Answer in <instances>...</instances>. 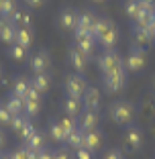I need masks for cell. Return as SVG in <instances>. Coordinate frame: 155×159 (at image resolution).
I'll use <instances>...</instances> for the list:
<instances>
[{"instance_id":"obj_1","label":"cell","mask_w":155,"mask_h":159,"mask_svg":"<svg viewBox=\"0 0 155 159\" xmlns=\"http://www.w3.org/2000/svg\"><path fill=\"white\" fill-rule=\"evenodd\" d=\"M108 116L114 125L118 126H129L135 122V116H137V108L133 102L129 100H114L110 106H108Z\"/></svg>"},{"instance_id":"obj_2","label":"cell","mask_w":155,"mask_h":159,"mask_svg":"<svg viewBox=\"0 0 155 159\" xmlns=\"http://www.w3.org/2000/svg\"><path fill=\"white\" fill-rule=\"evenodd\" d=\"M118 29L110 19L100 16L98 25H96V41L104 47V49H114L118 45Z\"/></svg>"},{"instance_id":"obj_3","label":"cell","mask_w":155,"mask_h":159,"mask_svg":"<svg viewBox=\"0 0 155 159\" xmlns=\"http://www.w3.org/2000/svg\"><path fill=\"white\" fill-rule=\"evenodd\" d=\"M96 66H98V71L102 75H108L112 71L121 70V67H125V57H121V53L116 49H104L96 59Z\"/></svg>"},{"instance_id":"obj_4","label":"cell","mask_w":155,"mask_h":159,"mask_svg":"<svg viewBox=\"0 0 155 159\" xmlns=\"http://www.w3.org/2000/svg\"><path fill=\"white\" fill-rule=\"evenodd\" d=\"M145 61H147V53H145V47H139L133 43L129 47V53L125 57V70L129 74H137L145 67Z\"/></svg>"},{"instance_id":"obj_5","label":"cell","mask_w":155,"mask_h":159,"mask_svg":"<svg viewBox=\"0 0 155 159\" xmlns=\"http://www.w3.org/2000/svg\"><path fill=\"white\" fill-rule=\"evenodd\" d=\"M145 143V135H143L141 126H137L135 122L129 126H125V135H122V145L129 153H137Z\"/></svg>"},{"instance_id":"obj_6","label":"cell","mask_w":155,"mask_h":159,"mask_svg":"<svg viewBox=\"0 0 155 159\" xmlns=\"http://www.w3.org/2000/svg\"><path fill=\"white\" fill-rule=\"evenodd\" d=\"M63 90H66V96H74V98H84L86 90H88V82L82 74H70L66 78V84H63Z\"/></svg>"},{"instance_id":"obj_7","label":"cell","mask_w":155,"mask_h":159,"mask_svg":"<svg viewBox=\"0 0 155 159\" xmlns=\"http://www.w3.org/2000/svg\"><path fill=\"white\" fill-rule=\"evenodd\" d=\"M102 84H104V90H106V92H112V94L125 90V86H127V70L121 67V70L112 71V74L104 75Z\"/></svg>"},{"instance_id":"obj_8","label":"cell","mask_w":155,"mask_h":159,"mask_svg":"<svg viewBox=\"0 0 155 159\" xmlns=\"http://www.w3.org/2000/svg\"><path fill=\"white\" fill-rule=\"evenodd\" d=\"M29 67L33 74H47L51 67V55L47 49H39L37 53H33L29 59Z\"/></svg>"},{"instance_id":"obj_9","label":"cell","mask_w":155,"mask_h":159,"mask_svg":"<svg viewBox=\"0 0 155 159\" xmlns=\"http://www.w3.org/2000/svg\"><path fill=\"white\" fill-rule=\"evenodd\" d=\"M78 16H80V10L71 8V6H66V8H61L59 14H57V25L63 31H71L74 33L75 29H78Z\"/></svg>"},{"instance_id":"obj_10","label":"cell","mask_w":155,"mask_h":159,"mask_svg":"<svg viewBox=\"0 0 155 159\" xmlns=\"http://www.w3.org/2000/svg\"><path fill=\"white\" fill-rule=\"evenodd\" d=\"M88 59H90V55H86V53L82 51V49H78L75 45H71L70 49H67V63L75 70V74H84V71L88 70Z\"/></svg>"},{"instance_id":"obj_11","label":"cell","mask_w":155,"mask_h":159,"mask_svg":"<svg viewBox=\"0 0 155 159\" xmlns=\"http://www.w3.org/2000/svg\"><path fill=\"white\" fill-rule=\"evenodd\" d=\"M98 14L94 10H80V16H78V29L75 31H86V33L94 35L96 37V25H98Z\"/></svg>"},{"instance_id":"obj_12","label":"cell","mask_w":155,"mask_h":159,"mask_svg":"<svg viewBox=\"0 0 155 159\" xmlns=\"http://www.w3.org/2000/svg\"><path fill=\"white\" fill-rule=\"evenodd\" d=\"M102 145H104V133L102 131H98V129L84 131V143H82V147H86L88 151H92L96 155L102 149Z\"/></svg>"},{"instance_id":"obj_13","label":"cell","mask_w":155,"mask_h":159,"mask_svg":"<svg viewBox=\"0 0 155 159\" xmlns=\"http://www.w3.org/2000/svg\"><path fill=\"white\" fill-rule=\"evenodd\" d=\"M74 43L78 49H82V51L86 53V55H92L96 49V37L94 35L86 33V31H74Z\"/></svg>"},{"instance_id":"obj_14","label":"cell","mask_w":155,"mask_h":159,"mask_svg":"<svg viewBox=\"0 0 155 159\" xmlns=\"http://www.w3.org/2000/svg\"><path fill=\"white\" fill-rule=\"evenodd\" d=\"M82 102H84V108H88V110H100V106H102V92L96 86H88Z\"/></svg>"},{"instance_id":"obj_15","label":"cell","mask_w":155,"mask_h":159,"mask_svg":"<svg viewBox=\"0 0 155 159\" xmlns=\"http://www.w3.org/2000/svg\"><path fill=\"white\" fill-rule=\"evenodd\" d=\"M98 122H100V112L98 110H88V108H84V112L78 116V126H80L82 131L98 129Z\"/></svg>"},{"instance_id":"obj_16","label":"cell","mask_w":155,"mask_h":159,"mask_svg":"<svg viewBox=\"0 0 155 159\" xmlns=\"http://www.w3.org/2000/svg\"><path fill=\"white\" fill-rule=\"evenodd\" d=\"M61 108H63V114H67V116H71V118H78L82 112H84V102H82V98L66 96Z\"/></svg>"},{"instance_id":"obj_17","label":"cell","mask_w":155,"mask_h":159,"mask_svg":"<svg viewBox=\"0 0 155 159\" xmlns=\"http://www.w3.org/2000/svg\"><path fill=\"white\" fill-rule=\"evenodd\" d=\"M131 35H133V41H135V45H139V47H149L151 43H153V37H151L149 29L139 27V25H135V23H133Z\"/></svg>"},{"instance_id":"obj_18","label":"cell","mask_w":155,"mask_h":159,"mask_svg":"<svg viewBox=\"0 0 155 159\" xmlns=\"http://www.w3.org/2000/svg\"><path fill=\"white\" fill-rule=\"evenodd\" d=\"M16 39V27L8 19H0V41L6 45H12Z\"/></svg>"},{"instance_id":"obj_19","label":"cell","mask_w":155,"mask_h":159,"mask_svg":"<svg viewBox=\"0 0 155 159\" xmlns=\"http://www.w3.org/2000/svg\"><path fill=\"white\" fill-rule=\"evenodd\" d=\"M31 88H33V86H31V80H27V78H16V80H14V84H12V90H10V96H16V98L25 100Z\"/></svg>"},{"instance_id":"obj_20","label":"cell","mask_w":155,"mask_h":159,"mask_svg":"<svg viewBox=\"0 0 155 159\" xmlns=\"http://www.w3.org/2000/svg\"><path fill=\"white\" fill-rule=\"evenodd\" d=\"M31 86H33L39 94H45L51 88V75L49 74H35L33 78H31Z\"/></svg>"},{"instance_id":"obj_21","label":"cell","mask_w":155,"mask_h":159,"mask_svg":"<svg viewBox=\"0 0 155 159\" xmlns=\"http://www.w3.org/2000/svg\"><path fill=\"white\" fill-rule=\"evenodd\" d=\"M82 143H84V131H82L80 126H75L74 131L67 135L66 147H70L71 151H75V149H80V147H82Z\"/></svg>"},{"instance_id":"obj_22","label":"cell","mask_w":155,"mask_h":159,"mask_svg":"<svg viewBox=\"0 0 155 159\" xmlns=\"http://www.w3.org/2000/svg\"><path fill=\"white\" fill-rule=\"evenodd\" d=\"M45 143H47V141H45V135L37 129L33 135L25 141V147H29V149H33V151H41V149H45Z\"/></svg>"},{"instance_id":"obj_23","label":"cell","mask_w":155,"mask_h":159,"mask_svg":"<svg viewBox=\"0 0 155 159\" xmlns=\"http://www.w3.org/2000/svg\"><path fill=\"white\" fill-rule=\"evenodd\" d=\"M8 20H10V23H12L16 29H21V27H31V12H27V10H19V8H16Z\"/></svg>"},{"instance_id":"obj_24","label":"cell","mask_w":155,"mask_h":159,"mask_svg":"<svg viewBox=\"0 0 155 159\" xmlns=\"http://www.w3.org/2000/svg\"><path fill=\"white\" fill-rule=\"evenodd\" d=\"M14 43H19V45L23 47H31V43H33V33H31V27H21L16 29V39H14Z\"/></svg>"},{"instance_id":"obj_25","label":"cell","mask_w":155,"mask_h":159,"mask_svg":"<svg viewBox=\"0 0 155 159\" xmlns=\"http://www.w3.org/2000/svg\"><path fill=\"white\" fill-rule=\"evenodd\" d=\"M49 137H51L55 143H66L67 133L63 131V126H61L57 120H51V125H49Z\"/></svg>"},{"instance_id":"obj_26","label":"cell","mask_w":155,"mask_h":159,"mask_svg":"<svg viewBox=\"0 0 155 159\" xmlns=\"http://www.w3.org/2000/svg\"><path fill=\"white\" fill-rule=\"evenodd\" d=\"M29 55V49L23 45H19V43H12V45H8V57L12 61H25Z\"/></svg>"},{"instance_id":"obj_27","label":"cell","mask_w":155,"mask_h":159,"mask_svg":"<svg viewBox=\"0 0 155 159\" xmlns=\"http://www.w3.org/2000/svg\"><path fill=\"white\" fill-rule=\"evenodd\" d=\"M4 106L8 108V112L12 114H25V100L16 98V96H8V100L4 102Z\"/></svg>"},{"instance_id":"obj_28","label":"cell","mask_w":155,"mask_h":159,"mask_svg":"<svg viewBox=\"0 0 155 159\" xmlns=\"http://www.w3.org/2000/svg\"><path fill=\"white\" fill-rule=\"evenodd\" d=\"M41 112V100H25V116L35 118Z\"/></svg>"},{"instance_id":"obj_29","label":"cell","mask_w":155,"mask_h":159,"mask_svg":"<svg viewBox=\"0 0 155 159\" xmlns=\"http://www.w3.org/2000/svg\"><path fill=\"white\" fill-rule=\"evenodd\" d=\"M14 10H16L14 0H0V19H10Z\"/></svg>"},{"instance_id":"obj_30","label":"cell","mask_w":155,"mask_h":159,"mask_svg":"<svg viewBox=\"0 0 155 159\" xmlns=\"http://www.w3.org/2000/svg\"><path fill=\"white\" fill-rule=\"evenodd\" d=\"M141 114L147 120L155 116V96H147L145 98V102H143V106H141Z\"/></svg>"},{"instance_id":"obj_31","label":"cell","mask_w":155,"mask_h":159,"mask_svg":"<svg viewBox=\"0 0 155 159\" xmlns=\"http://www.w3.org/2000/svg\"><path fill=\"white\" fill-rule=\"evenodd\" d=\"M125 12L131 20L139 19V0H125Z\"/></svg>"},{"instance_id":"obj_32","label":"cell","mask_w":155,"mask_h":159,"mask_svg":"<svg viewBox=\"0 0 155 159\" xmlns=\"http://www.w3.org/2000/svg\"><path fill=\"white\" fill-rule=\"evenodd\" d=\"M29 120H31V118H29V116H25V114H14V116L10 118V125H8V126L12 129L14 133H19V131L23 129L25 125H27Z\"/></svg>"},{"instance_id":"obj_33","label":"cell","mask_w":155,"mask_h":159,"mask_svg":"<svg viewBox=\"0 0 155 159\" xmlns=\"http://www.w3.org/2000/svg\"><path fill=\"white\" fill-rule=\"evenodd\" d=\"M57 122H59L61 126H63V131L70 135L71 131H74L75 126H78V118H71V116H67V114H63V116H59L57 118Z\"/></svg>"},{"instance_id":"obj_34","label":"cell","mask_w":155,"mask_h":159,"mask_svg":"<svg viewBox=\"0 0 155 159\" xmlns=\"http://www.w3.org/2000/svg\"><path fill=\"white\" fill-rule=\"evenodd\" d=\"M35 131H37V126H35V125H33V122L29 120V122H27V125H25V126H23V129H21V131H19V133H16V137H19V139H21V141H27V139H29V137H31V135H33V133H35Z\"/></svg>"},{"instance_id":"obj_35","label":"cell","mask_w":155,"mask_h":159,"mask_svg":"<svg viewBox=\"0 0 155 159\" xmlns=\"http://www.w3.org/2000/svg\"><path fill=\"white\" fill-rule=\"evenodd\" d=\"M102 159H125V153H122V149H118V147H110V149L104 151Z\"/></svg>"},{"instance_id":"obj_36","label":"cell","mask_w":155,"mask_h":159,"mask_svg":"<svg viewBox=\"0 0 155 159\" xmlns=\"http://www.w3.org/2000/svg\"><path fill=\"white\" fill-rule=\"evenodd\" d=\"M10 118H12V114L8 112V108H6L4 104H0V125L8 126L10 125Z\"/></svg>"},{"instance_id":"obj_37","label":"cell","mask_w":155,"mask_h":159,"mask_svg":"<svg viewBox=\"0 0 155 159\" xmlns=\"http://www.w3.org/2000/svg\"><path fill=\"white\" fill-rule=\"evenodd\" d=\"M74 159H94V153L88 151L86 147H80V149L74 151Z\"/></svg>"},{"instance_id":"obj_38","label":"cell","mask_w":155,"mask_h":159,"mask_svg":"<svg viewBox=\"0 0 155 159\" xmlns=\"http://www.w3.org/2000/svg\"><path fill=\"white\" fill-rule=\"evenodd\" d=\"M12 157L14 159H31V151H29V147H19V149L12 151Z\"/></svg>"},{"instance_id":"obj_39","label":"cell","mask_w":155,"mask_h":159,"mask_svg":"<svg viewBox=\"0 0 155 159\" xmlns=\"http://www.w3.org/2000/svg\"><path fill=\"white\" fill-rule=\"evenodd\" d=\"M55 159H74V153L70 147H59L55 151Z\"/></svg>"},{"instance_id":"obj_40","label":"cell","mask_w":155,"mask_h":159,"mask_svg":"<svg viewBox=\"0 0 155 159\" xmlns=\"http://www.w3.org/2000/svg\"><path fill=\"white\" fill-rule=\"evenodd\" d=\"M39 159H55V151H51V149H41L39 151Z\"/></svg>"},{"instance_id":"obj_41","label":"cell","mask_w":155,"mask_h":159,"mask_svg":"<svg viewBox=\"0 0 155 159\" xmlns=\"http://www.w3.org/2000/svg\"><path fill=\"white\" fill-rule=\"evenodd\" d=\"M45 2H47V0H25V4L31 6V8H41Z\"/></svg>"},{"instance_id":"obj_42","label":"cell","mask_w":155,"mask_h":159,"mask_svg":"<svg viewBox=\"0 0 155 159\" xmlns=\"http://www.w3.org/2000/svg\"><path fill=\"white\" fill-rule=\"evenodd\" d=\"M25 100H41V94H39V92H37L35 88H31V90H29V94H27V98H25Z\"/></svg>"},{"instance_id":"obj_43","label":"cell","mask_w":155,"mask_h":159,"mask_svg":"<svg viewBox=\"0 0 155 159\" xmlns=\"http://www.w3.org/2000/svg\"><path fill=\"white\" fill-rule=\"evenodd\" d=\"M149 33H151V37H153V41H155V12H153V20H151V25H149Z\"/></svg>"},{"instance_id":"obj_44","label":"cell","mask_w":155,"mask_h":159,"mask_svg":"<svg viewBox=\"0 0 155 159\" xmlns=\"http://www.w3.org/2000/svg\"><path fill=\"white\" fill-rule=\"evenodd\" d=\"M4 143H6V139H4V133L0 131V149H2V147H4Z\"/></svg>"},{"instance_id":"obj_45","label":"cell","mask_w":155,"mask_h":159,"mask_svg":"<svg viewBox=\"0 0 155 159\" xmlns=\"http://www.w3.org/2000/svg\"><path fill=\"white\" fill-rule=\"evenodd\" d=\"M2 159H14V157H12V153H4V157H2Z\"/></svg>"},{"instance_id":"obj_46","label":"cell","mask_w":155,"mask_h":159,"mask_svg":"<svg viewBox=\"0 0 155 159\" xmlns=\"http://www.w3.org/2000/svg\"><path fill=\"white\" fill-rule=\"evenodd\" d=\"M151 88H153V92H155V75L151 78Z\"/></svg>"},{"instance_id":"obj_47","label":"cell","mask_w":155,"mask_h":159,"mask_svg":"<svg viewBox=\"0 0 155 159\" xmlns=\"http://www.w3.org/2000/svg\"><path fill=\"white\" fill-rule=\"evenodd\" d=\"M139 2H149V4H155V0H139Z\"/></svg>"},{"instance_id":"obj_48","label":"cell","mask_w":155,"mask_h":159,"mask_svg":"<svg viewBox=\"0 0 155 159\" xmlns=\"http://www.w3.org/2000/svg\"><path fill=\"white\" fill-rule=\"evenodd\" d=\"M0 78H2V67H0Z\"/></svg>"},{"instance_id":"obj_49","label":"cell","mask_w":155,"mask_h":159,"mask_svg":"<svg viewBox=\"0 0 155 159\" xmlns=\"http://www.w3.org/2000/svg\"><path fill=\"white\" fill-rule=\"evenodd\" d=\"M2 157H4V153H0V159H2Z\"/></svg>"},{"instance_id":"obj_50","label":"cell","mask_w":155,"mask_h":159,"mask_svg":"<svg viewBox=\"0 0 155 159\" xmlns=\"http://www.w3.org/2000/svg\"><path fill=\"white\" fill-rule=\"evenodd\" d=\"M96 2H100V0H96Z\"/></svg>"}]
</instances>
